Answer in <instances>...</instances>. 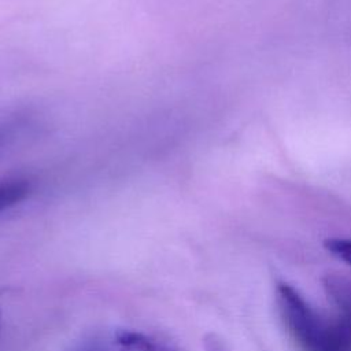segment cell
<instances>
[{"mask_svg": "<svg viewBox=\"0 0 351 351\" xmlns=\"http://www.w3.org/2000/svg\"><path fill=\"white\" fill-rule=\"evenodd\" d=\"M280 318L300 351H351V321L329 319L291 284H276Z\"/></svg>", "mask_w": 351, "mask_h": 351, "instance_id": "obj_1", "label": "cell"}, {"mask_svg": "<svg viewBox=\"0 0 351 351\" xmlns=\"http://www.w3.org/2000/svg\"><path fill=\"white\" fill-rule=\"evenodd\" d=\"M204 350L206 351H229L228 347L223 344V341L219 340L215 335H208L204 339Z\"/></svg>", "mask_w": 351, "mask_h": 351, "instance_id": "obj_5", "label": "cell"}, {"mask_svg": "<svg viewBox=\"0 0 351 351\" xmlns=\"http://www.w3.org/2000/svg\"><path fill=\"white\" fill-rule=\"evenodd\" d=\"M5 137V134L3 133V132H0V144H1V141H3V138Z\"/></svg>", "mask_w": 351, "mask_h": 351, "instance_id": "obj_6", "label": "cell"}, {"mask_svg": "<svg viewBox=\"0 0 351 351\" xmlns=\"http://www.w3.org/2000/svg\"><path fill=\"white\" fill-rule=\"evenodd\" d=\"M0 329H1V308H0Z\"/></svg>", "mask_w": 351, "mask_h": 351, "instance_id": "obj_7", "label": "cell"}, {"mask_svg": "<svg viewBox=\"0 0 351 351\" xmlns=\"http://www.w3.org/2000/svg\"><path fill=\"white\" fill-rule=\"evenodd\" d=\"M32 192V182L23 178H12L0 182V213L18 204Z\"/></svg>", "mask_w": 351, "mask_h": 351, "instance_id": "obj_3", "label": "cell"}, {"mask_svg": "<svg viewBox=\"0 0 351 351\" xmlns=\"http://www.w3.org/2000/svg\"><path fill=\"white\" fill-rule=\"evenodd\" d=\"M324 248L336 259L351 266V239L348 237L325 239Z\"/></svg>", "mask_w": 351, "mask_h": 351, "instance_id": "obj_4", "label": "cell"}, {"mask_svg": "<svg viewBox=\"0 0 351 351\" xmlns=\"http://www.w3.org/2000/svg\"><path fill=\"white\" fill-rule=\"evenodd\" d=\"M114 347L115 351H181L149 333L129 328L115 332Z\"/></svg>", "mask_w": 351, "mask_h": 351, "instance_id": "obj_2", "label": "cell"}]
</instances>
